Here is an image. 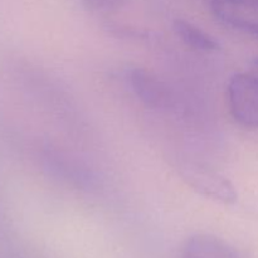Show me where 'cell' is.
I'll return each mask as SVG.
<instances>
[{"label": "cell", "mask_w": 258, "mask_h": 258, "mask_svg": "<svg viewBox=\"0 0 258 258\" xmlns=\"http://www.w3.org/2000/svg\"><path fill=\"white\" fill-rule=\"evenodd\" d=\"M211 9L228 27L258 37V0H211Z\"/></svg>", "instance_id": "5"}, {"label": "cell", "mask_w": 258, "mask_h": 258, "mask_svg": "<svg viewBox=\"0 0 258 258\" xmlns=\"http://www.w3.org/2000/svg\"><path fill=\"white\" fill-rule=\"evenodd\" d=\"M108 32L111 34L118 35V37L140 38V39H145L149 34V32H146V30L138 29V28H131L128 25L122 24H108Z\"/></svg>", "instance_id": "9"}, {"label": "cell", "mask_w": 258, "mask_h": 258, "mask_svg": "<svg viewBox=\"0 0 258 258\" xmlns=\"http://www.w3.org/2000/svg\"><path fill=\"white\" fill-rule=\"evenodd\" d=\"M180 258H244L232 244L214 234L197 233L181 247Z\"/></svg>", "instance_id": "6"}, {"label": "cell", "mask_w": 258, "mask_h": 258, "mask_svg": "<svg viewBox=\"0 0 258 258\" xmlns=\"http://www.w3.org/2000/svg\"><path fill=\"white\" fill-rule=\"evenodd\" d=\"M227 103L238 125L258 128V76L244 72L232 76L227 85Z\"/></svg>", "instance_id": "3"}, {"label": "cell", "mask_w": 258, "mask_h": 258, "mask_svg": "<svg viewBox=\"0 0 258 258\" xmlns=\"http://www.w3.org/2000/svg\"><path fill=\"white\" fill-rule=\"evenodd\" d=\"M8 258H17V257H8Z\"/></svg>", "instance_id": "10"}, {"label": "cell", "mask_w": 258, "mask_h": 258, "mask_svg": "<svg viewBox=\"0 0 258 258\" xmlns=\"http://www.w3.org/2000/svg\"><path fill=\"white\" fill-rule=\"evenodd\" d=\"M183 181L201 196L219 204L232 206L238 201V191L227 176L203 163L183 160L178 164Z\"/></svg>", "instance_id": "2"}, {"label": "cell", "mask_w": 258, "mask_h": 258, "mask_svg": "<svg viewBox=\"0 0 258 258\" xmlns=\"http://www.w3.org/2000/svg\"><path fill=\"white\" fill-rule=\"evenodd\" d=\"M42 161L45 171L52 178L76 190L92 193L101 188L97 171L71 151L48 146L43 150Z\"/></svg>", "instance_id": "1"}, {"label": "cell", "mask_w": 258, "mask_h": 258, "mask_svg": "<svg viewBox=\"0 0 258 258\" xmlns=\"http://www.w3.org/2000/svg\"><path fill=\"white\" fill-rule=\"evenodd\" d=\"M81 7L92 13H112L122 9L128 0H77Z\"/></svg>", "instance_id": "8"}, {"label": "cell", "mask_w": 258, "mask_h": 258, "mask_svg": "<svg viewBox=\"0 0 258 258\" xmlns=\"http://www.w3.org/2000/svg\"><path fill=\"white\" fill-rule=\"evenodd\" d=\"M257 66H258V60H257Z\"/></svg>", "instance_id": "11"}, {"label": "cell", "mask_w": 258, "mask_h": 258, "mask_svg": "<svg viewBox=\"0 0 258 258\" xmlns=\"http://www.w3.org/2000/svg\"><path fill=\"white\" fill-rule=\"evenodd\" d=\"M126 81L131 92L145 107L165 110L171 105L170 88L155 73L143 67H130Z\"/></svg>", "instance_id": "4"}, {"label": "cell", "mask_w": 258, "mask_h": 258, "mask_svg": "<svg viewBox=\"0 0 258 258\" xmlns=\"http://www.w3.org/2000/svg\"><path fill=\"white\" fill-rule=\"evenodd\" d=\"M173 29L176 37L188 48L199 53H213L221 49L218 40L189 20L178 18L173 22Z\"/></svg>", "instance_id": "7"}]
</instances>
